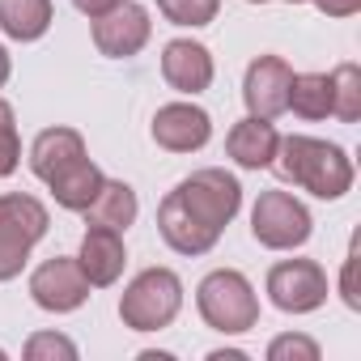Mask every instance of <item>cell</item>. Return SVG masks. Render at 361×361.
Listing matches in <instances>:
<instances>
[{
  "label": "cell",
  "mask_w": 361,
  "mask_h": 361,
  "mask_svg": "<svg viewBox=\"0 0 361 361\" xmlns=\"http://www.w3.org/2000/svg\"><path fill=\"white\" fill-rule=\"evenodd\" d=\"M276 174L293 188H306L319 200H340L353 188V161L340 145L314 140V136H285L272 157Z\"/></svg>",
  "instance_id": "cell-1"
},
{
  "label": "cell",
  "mask_w": 361,
  "mask_h": 361,
  "mask_svg": "<svg viewBox=\"0 0 361 361\" xmlns=\"http://www.w3.org/2000/svg\"><path fill=\"white\" fill-rule=\"evenodd\" d=\"M196 306L204 314V323L213 331H226V336H238L247 327L259 323V302H255V289L243 272L234 268H221V272H209L196 289Z\"/></svg>",
  "instance_id": "cell-2"
},
{
  "label": "cell",
  "mask_w": 361,
  "mask_h": 361,
  "mask_svg": "<svg viewBox=\"0 0 361 361\" xmlns=\"http://www.w3.org/2000/svg\"><path fill=\"white\" fill-rule=\"evenodd\" d=\"M183 306V285L170 268H145L119 298V319L132 331H161Z\"/></svg>",
  "instance_id": "cell-3"
},
{
  "label": "cell",
  "mask_w": 361,
  "mask_h": 361,
  "mask_svg": "<svg viewBox=\"0 0 361 361\" xmlns=\"http://www.w3.org/2000/svg\"><path fill=\"white\" fill-rule=\"evenodd\" d=\"M47 234V209L35 196H0V281H13L26 259L30 247Z\"/></svg>",
  "instance_id": "cell-4"
},
{
  "label": "cell",
  "mask_w": 361,
  "mask_h": 361,
  "mask_svg": "<svg viewBox=\"0 0 361 361\" xmlns=\"http://www.w3.org/2000/svg\"><path fill=\"white\" fill-rule=\"evenodd\" d=\"M174 196L183 200V204L204 221V226H213V230H226V226L234 221L238 204H243V188H238V178H234V174H226V170H217V166L188 174L183 183L174 188Z\"/></svg>",
  "instance_id": "cell-5"
},
{
  "label": "cell",
  "mask_w": 361,
  "mask_h": 361,
  "mask_svg": "<svg viewBox=\"0 0 361 361\" xmlns=\"http://www.w3.org/2000/svg\"><path fill=\"white\" fill-rule=\"evenodd\" d=\"M251 234L272 251H293L310 238V213L289 192H264L251 213Z\"/></svg>",
  "instance_id": "cell-6"
},
{
  "label": "cell",
  "mask_w": 361,
  "mask_h": 361,
  "mask_svg": "<svg viewBox=\"0 0 361 361\" xmlns=\"http://www.w3.org/2000/svg\"><path fill=\"white\" fill-rule=\"evenodd\" d=\"M268 298L285 314H310L327 302V272L314 259H285L268 272Z\"/></svg>",
  "instance_id": "cell-7"
},
{
  "label": "cell",
  "mask_w": 361,
  "mask_h": 361,
  "mask_svg": "<svg viewBox=\"0 0 361 361\" xmlns=\"http://www.w3.org/2000/svg\"><path fill=\"white\" fill-rule=\"evenodd\" d=\"M30 293H35V302H39L43 310L68 314V310H77V306L90 298V281H85V272H81L77 259L56 255V259H47V264L30 276Z\"/></svg>",
  "instance_id": "cell-8"
},
{
  "label": "cell",
  "mask_w": 361,
  "mask_h": 361,
  "mask_svg": "<svg viewBox=\"0 0 361 361\" xmlns=\"http://www.w3.org/2000/svg\"><path fill=\"white\" fill-rule=\"evenodd\" d=\"M289 85H293V68H289L281 56H259V60H251V68H247L243 102H247L251 115L272 119V115L289 111Z\"/></svg>",
  "instance_id": "cell-9"
},
{
  "label": "cell",
  "mask_w": 361,
  "mask_h": 361,
  "mask_svg": "<svg viewBox=\"0 0 361 361\" xmlns=\"http://www.w3.org/2000/svg\"><path fill=\"white\" fill-rule=\"evenodd\" d=\"M94 43L102 56L111 60H123V56H136L145 43H149V13L132 0H119V5L102 18H94Z\"/></svg>",
  "instance_id": "cell-10"
},
{
  "label": "cell",
  "mask_w": 361,
  "mask_h": 361,
  "mask_svg": "<svg viewBox=\"0 0 361 361\" xmlns=\"http://www.w3.org/2000/svg\"><path fill=\"white\" fill-rule=\"evenodd\" d=\"M209 136H213V119L192 102H170L153 115V140L170 153H196L209 145Z\"/></svg>",
  "instance_id": "cell-11"
},
{
  "label": "cell",
  "mask_w": 361,
  "mask_h": 361,
  "mask_svg": "<svg viewBox=\"0 0 361 361\" xmlns=\"http://www.w3.org/2000/svg\"><path fill=\"white\" fill-rule=\"evenodd\" d=\"M157 230H161V238H166L178 255H204V251H213L217 238H221V230L204 226L174 192H170V196L161 200V209H157Z\"/></svg>",
  "instance_id": "cell-12"
},
{
  "label": "cell",
  "mask_w": 361,
  "mask_h": 361,
  "mask_svg": "<svg viewBox=\"0 0 361 361\" xmlns=\"http://www.w3.org/2000/svg\"><path fill=\"white\" fill-rule=\"evenodd\" d=\"M161 77L178 90V94H200L213 85V56L204 43L192 39H174L161 51Z\"/></svg>",
  "instance_id": "cell-13"
},
{
  "label": "cell",
  "mask_w": 361,
  "mask_h": 361,
  "mask_svg": "<svg viewBox=\"0 0 361 361\" xmlns=\"http://www.w3.org/2000/svg\"><path fill=\"white\" fill-rule=\"evenodd\" d=\"M77 264H81L90 289H106V285H115L119 272H123V264H128V255H123V238H119L115 230H106V226H90L85 238H81V255H77Z\"/></svg>",
  "instance_id": "cell-14"
},
{
  "label": "cell",
  "mask_w": 361,
  "mask_h": 361,
  "mask_svg": "<svg viewBox=\"0 0 361 361\" xmlns=\"http://www.w3.org/2000/svg\"><path fill=\"white\" fill-rule=\"evenodd\" d=\"M81 157H85V140L73 128H47L30 145V170L43 178V183H51V178H60L64 170H73Z\"/></svg>",
  "instance_id": "cell-15"
},
{
  "label": "cell",
  "mask_w": 361,
  "mask_h": 361,
  "mask_svg": "<svg viewBox=\"0 0 361 361\" xmlns=\"http://www.w3.org/2000/svg\"><path fill=\"white\" fill-rule=\"evenodd\" d=\"M276 145H281V136H276L272 119H259V115L238 119V123L230 128V136H226V153H230L243 170H264V166H272Z\"/></svg>",
  "instance_id": "cell-16"
},
{
  "label": "cell",
  "mask_w": 361,
  "mask_h": 361,
  "mask_svg": "<svg viewBox=\"0 0 361 361\" xmlns=\"http://www.w3.org/2000/svg\"><path fill=\"white\" fill-rule=\"evenodd\" d=\"M85 217H90V226H106V230L123 234L136 221V192L128 183H111V178H102V188L90 200Z\"/></svg>",
  "instance_id": "cell-17"
},
{
  "label": "cell",
  "mask_w": 361,
  "mask_h": 361,
  "mask_svg": "<svg viewBox=\"0 0 361 361\" xmlns=\"http://www.w3.org/2000/svg\"><path fill=\"white\" fill-rule=\"evenodd\" d=\"M51 26V0H0V30L18 43L43 39Z\"/></svg>",
  "instance_id": "cell-18"
},
{
  "label": "cell",
  "mask_w": 361,
  "mask_h": 361,
  "mask_svg": "<svg viewBox=\"0 0 361 361\" xmlns=\"http://www.w3.org/2000/svg\"><path fill=\"white\" fill-rule=\"evenodd\" d=\"M47 188L56 192V200H60L64 209L85 213V209H90V200H94V196H98V188H102V170H98L90 157H81L73 170H64L60 178H51Z\"/></svg>",
  "instance_id": "cell-19"
},
{
  "label": "cell",
  "mask_w": 361,
  "mask_h": 361,
  "mask_svg": "<svg viewBox=\"0 0 361 361\" xmlns=\"http://www.w3.org/2000/svg\"><path fill=\"white\" fill-rule=\"evenodd\" d=\"M289 106L302 119H327L331 115V81H327V73H302V77H293Z\"/></svg>",
  "instance_id": "cell-20"
},
{
  "label": "cell",
  "mask_w": 361,
  "mask_h": 361,
  "mask_svg": "<svg viewBox=\"0 0 361 361\" xmlns=\"http://www.w3.org/2000/svg\"><path fill=\"white\" fill-rule=\"evenodd\" d=\"M327 81H331V115L344 119V123L361 119V68L357 64H340Z\"/></svg>",
  "instance_id": "cell-21"
},
{
  "label": "cell",
  "mask_w": 361,
  "mask_h": 361,
  "mask_svg": "<svg viewBox=\"0 0 361 361\" xmlns=\"http://www.w3.org/2000/svg\"><path fill=\"white\" fill-rule=\"evenodd\" d=\"M157 9L174 26H209L221 9V0H157Z\"/></svg>",
  "instance_id": "cell-22"
},
{
  "label": "cell",
  "mask_w": 361,
  "mask_h": 361,
  "mask_svg": "<svg viewBox=\"0 0 361 361\" xmlns=\"http://www.w3.org/2000/svg\"><path fill=\"white\" fill-rule=\"evenodd\" d=\"M22 145H18V123H13V106L0 98V178L18 170Z\"/></svg>",
  "instance_id": "cell-23"
},
{
  "label": "cell",
  "mask_w": 361,
  "mask_h": 361,
  "mask_svg": "<svg viewBox=\"0 0 361 361\" xmlns=\"http://www.w3.org/2000/svg\"><path fill=\"white\" fill-rule=\"evenodd\" d=\"M56 357L73 361V357H77V344H73L68 336H56V331H39V336H30V344H26V361H56Z\"/></svg>",
  "instance_id": "cell-24"
},
{
  "label": "cell",
  "mask_w": 361,
  "mask_h": 361,
  "mask_svg": "<svg viewBox=\"0 0 361 361\" xmlns=\"http://www.w3.org/2000/svg\"><path fill=\"white\" fill-rule=\"evenodd\" d=\"M268 361H319V344L310 336H276L268 344Z\"/></svg>",
  "instance_id": "cell-25"
},
{
  "label": "cell",
  "mask_w": 361,
  "mask_h": 361,
  "mask_svg": "<svg viewBox=\"0 0 361 361\" xmlns=\"http://www.w3.org/2000/svg\"><path fill=\"white\" fill-rule=\"evenodd\" d=\"M357 264H361V255H357V243H353V247H348V255H344V272H340V298H344V306H348V310H361Z\"/></svg>",
  "instance_id": "cell-26"
},
{
  "label": "cell",
  "mask_w": 361,
  "mask_h": 361,
  "mask_svg": "<svg viewBox=\"0 0 361 361\" xmlns=\"http://www.w3.org/2000/svg\"><path fill=\"white\" fill-rule=\"evenodd\" d=\"M314 5L327 13V18H353L361 9V0H314Z\"/></svg>",
  "instance_id": "cell-27"
},
{
  "label": "cell",
  "mask_w": 361,
  "mask_h": 361,
  "mask_svg": "<svg viewBox=\"0 0 361 361\" xmlns=\"http://www.w3.org/2000/svg\"><path fill=\"white\" fill-rule=\"evenodd\" d=\"M73 5H77V9H81V13H85L90 22H94V18H102V13H111V9L119 5V0H73Z\"/></svg>",
  "instance_id": "cell-28"
},
{
  "label": "cell",
  "mask_w": 361,
  "mask_h": 361,
  "mask_svg": "<svg viewBox=\"0 0 361 361\" xmlns=\"http://www.w3.org/2000/svg\"><path fill=\"white\" fill-rule=\"evenodd\" d=\"M213 361H243L247 353H238V348H217V353H209Z\"/></svg>",
  "instance_id": "cell-29"
},
{
  "label": "cell",
  "mask_w": 361,
  "mask_h": 361,
  "mask_svg": "<svg viewBox=\"0 0 361 361\" xmlns=\"http://www.w3.org/2000/svg\"><path fill=\"white\" fill-rule=\"evenodd\" d=\"M5 81H9V51L0 47V85H5Z\"/></svg>",
  "instance_id": "cell-30"
},
{
  "label": "cell",
  "mask_w": 361,
  "mask_h": 361,
  "mask_svg": "<svg viewBox=\"0 0 361 361\" xmlns=\"http://www.w3.org/2000/svg\"><path fill=\"white\" fill-rule=\"evenodd\" d=\"M251 5H268V0H251Z\"/></svg>",
  "instance_id": "cell-31"
},
{
  "label": "cell",
  "mask_w": 361,
  "mask_h": 361,
  "mask_svg": "<svg viewBox=\"0 0 361 361\" xmlns=\"http://www.w3.org/2000/svg\"><path fill=\"white\" fill-rule=\"evenodd\" d=\"M0 361H5V348H0Z\"/></svg>",
  "instance_id": "cell-32"
},
{
  "label": "cell",
  "mask_w": 361,
  "mask_h": 361,
  "mask_svg": "<svg viewBox=\"0 0 361 361\" xmlns=\"http://www.w3.org/2000/svg\"><path fill=\"white\" fill-rule=\"evenodd\" d=\"M289 5H302V0H289Z\"/></svg>",
  "instance_id": "cell-33"
}]
</instances>
